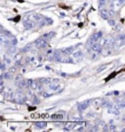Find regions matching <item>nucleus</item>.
I'll return each mask as SVG.
<instances>
[{"label":"nucleus","instance_id":"nucleus-1","mask_svg":"<svg viewBox=\"0 0 125 132\" xmlns=\"http://www.w3.org/2000/svg\"><path fill=\"white\" fill-rule=\"evenodd\" d=\"M30 117L33 119H47L49 117V114L44 113H32L30 114Z\"/></svg>","mask_w":125,"mask_h":132},{"label":"nucleus","instance_id":"nucleus-2","mask_svg":"<svg viewBox=\"0 0 125 132\" xmlns=\"http://www.w3.org/2000/svg\"><path fill=\"white\" fill-rule=\"evenodd\" d=\"M123 71H124V70H121V71H119V72H114V73H112L110 75H108V76L106 78V81H108V80H110L111 78H113L117 74H119V73H121V72H123Z\"/></svg>","mask_w":125,"mask_h":132},{"label":"nucleus","instance_id":"nucleus-3","mask_svg":"<svg viewBox=\"0 0 125 132\" xmlns=\"http://www.w3.org/2000/svg\"><path fill=\"white\" fill-rule=\"evenodd\" d=\"M51 118L53 120H61V119H63V115L62 114H53V115H51Z\"/></svg>","mask_w":125,"mask_h":132},{"label":"nucleus","instance_id":"nucleus-4","mask_svg":"<svg viewBox=\"0 0 125 132\" xmlns=\"http://www.w3.org/2000/svg\"><path fill=\"white\" fill-rule=\"evenodd\" d=\"M33 110H35V108H34V107H32V108H28V111H30V112H31V111H33Z\"/></svg>","mask_w":125,"mask_h":132},{"label":"nucleus","instance_id":"nucleus-5","mask_svg":"<svg viewBox=\"0 0 125 132\" xmlns=\"http://www.w3.org/2000/svg\"><path fill=\"white\" fill-rule=\"evenodd\" d=\"M19 20H20V17H18V18H17V19H15V20H14V21H15V22H18V21H19Z\"/></svg>","mask_w":125,"mask_h":132}]
</instances>
